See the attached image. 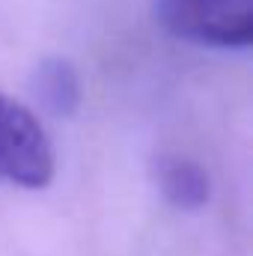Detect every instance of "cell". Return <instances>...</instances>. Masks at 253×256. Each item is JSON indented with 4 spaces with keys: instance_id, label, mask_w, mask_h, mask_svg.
Wrapping results in <instances>:
<instances>
[{
    "instance_id": "obj_1",
    "label": "cell",
    "mask_w": 253,
    "mask_h": 256,
    "mask_svg": "<svg viewBox=\"0 0 253 256\" xmlns=\"http://www.w3.org/2000/svg\"><path fill=\"white\" fill-rule=\"evenodd\" d=\"M155 18L200 48L244 51L253 42V0H155Z\"/></svg>"
},
{
    "instance_id": "obj_2",
    "label": "cell",
    "mask_w": 253,
    "mask_h": 256,
    "mask_svg": "<svg viewBox=\"0 0 253 256\" xmlns=\"http://www.w3.org/2000/svg\"><path fill=\"white\" fill-rule=\"evenodd\" d=\"M54 143L39 120L0 92V182L27 191L45 188L54 179Z\"/></svg>"
},
{
    "instance_id": "obj_3",
    "label": "cell",
    "mask_w": 253,
    "mask_h": 256,
    "mask_svg": "<svg viewBox=\"0 0 253 256\" xmlns=\"http://www.w3.org/2000/svg\"><path fill=\"white\" fill-rule=\"evenodd\" d=\"M155 182L170 206L185 208V212L202 208L212 194L206 170L188 158H161L155 170Z\"/></svg>"
},
{
    "instance_id": "obj_4",
    "label": "cell",
    "mask_w": 253,
    "mask_h": 256,
    "mask_svg": "<svg viewBox=\"0 0 253 256\" xmlns=\"http://www.w3.org/2000/svg\"><path fill=\"white\" fill-rule=\"evenodd\" d=\"M36 92L45 102V108L54 110V114H72L78 108V102H80L78 74L66 60H45L39 66Z\"/></svg>"
}]
</instances>
